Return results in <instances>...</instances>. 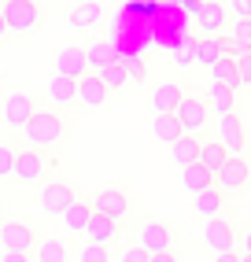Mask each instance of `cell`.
<instances>
[{
	"instance_id": "f6af8a7d",
	"label": "cell",
	"mask_w": 251,
	"mask_h": 262,
	"mask_svg": "<svg viewBox=\"0 0 251 262\" xmlns=\"http://www.w3.org/2000/svg\"><path fill=\"white\" fill-rule=\"evenodd\" d=\"M240 262H251V258H247V255H240Z\"/></svg>"
},
{
	"instance_id": "cb8c5ba5",
	"label": "cell",
	"mask_w": 251,
	"mask_h": 262,
	"mask_svg": "<svg viewBox=\"0 0 251 262\" xmlns=\"http://www.w3.org/2000/svg\"><path fill=\"white\" fill-rule=\"evenodd\" d=\"M207 107L218 115V118H222V115H233V111H237V89L211 81V89H207Z\"/></svg>"
},
{
	"instance_id": "2e32d148",
	"label": "cell",
	"mask_w": 251,
	"mask_h": 262,
	"mask_svg": "<svg viewBox=\"0 0 251 262\" xmlns=\"http://www.w3.org/2000/svg\"><path fill=\"white\" fill-rule=\"evenodd\" d=\"M181 100H185V89H181V85H177V81H163V85L152 93V111H155V115H174Z\"/></svg>"
},
{
	"instance_id": "603a6c76",
	"label": "cell",
	"mask_w": 251,
	"mask_h": 262,
	"mask_svg": "<svg viewBox=\"0 0 251 262\" xmlns=\"http://www.w3.org/2000/svg\"><path fill=\"white\" fill-rule=\"evenodd\" d=\"M200 137H192V133H181L177 141L170 144V159L177 166H192V163H200Z\"/></svg>"
},
{
	"instance_id": "7c38bea8",
	"label": "cell",
	"mask_w": 251,
	"mask_h": 262,
	"mask_svg": "<svg viewBox=\"0 0 251 262\" xmlns=\"http://www.w3.org/2000/svg\"><path fill=\"white\" fill-rule=\"evenodd\" d=\"M218 144L229 151V159H240L244 155V122H240V115L233 111V115H222L218 118Z\"/></svg>"
},
{
	"instance_id": "ba28073f",
	"label": "cell",
	"mask_w": 251,
	"mask_h": 262,
	"mask_svg": "<svg viewBox=\"0 0 251 262\" xmlns=\"http://www.w3.org/2000/svg\"><path fill=\"white\" fill-rule=\"evenodd\" d=\"M74 200H78V196H74V188H70L67 181H48V185H41V192H37V207H41L45 214H63Z\"/></svg>"
},
{
	"instance_id": "74e56055",
	"label": "cell",
	"mask_w": 251,
	"mask_h": 262,
	"mask_svg": "<svg viewBox=\"0 0 251 262\" xmlns=\"http://www.w3.org/2000/svg\"><path fill=\"white\" fill-rule=\"evenodd\" d=\"M0 262H37L30 251H0Z\"/></svg>"
},
{
	"instance_id": "7a4b0ae2",
	"label": "cell",
	"mask_w": 251,
	"mask_h": 262,
	"mask_svg": "<svg viewBox=\"0 0 251 262\" xmlns=\"http://www.w3.org/2000/svg\"><path fill=\"white\" fill-rule=\"evenodd\" d=\"M0 15H4L11 37H30V33H37L41 23H45V11H41L37 0H4Z\"/></svg>"
},
{
	"instance_id": "ab89813d",
	"label": "cell",
	"mask_w": 251,
	"mask_h": 262,
	"mask_svg": "<svg viewBox=\"0 0 251 262\" xmlns=\"http://www.w3.org/2000/svg\"><path fill=\"white\" fill-rule=\"evenodd\" d=\"M211 262H240V251H225V255H214Z\"/></svg>"
},
{
	"instance_id": "ffe728a7",
	"label": "cell",
	"mask_w": 251,
	"mask_h": 262,
	"mask_svg": "<svg viewBox=\"0 0 251 262\" xmlns=\"http://www.w3.org/2000/svg\"><path fill=\"white\" fill-rule=\"evenodd\" d=\"M196 19H200V30H207V37H218V33L225 30V8L218 4V0H200Z\"/></svg>"
},
{
	"instance_id": "836d02e7",
	"label": "cell",
	"mask_w": 251,
	"mask_h": 262,
	"mask_svg": "<svg viewBox=\"0 0 251 262\" xmlns=\"http://www.w3.org/2000/svg\"><path fill=\"white\" fill-rule=\"evenodd\" d=\"M229 37L237 41L244 52H251V19H237V23H233V30H229Z\"/></svg>"
},
{
	"instance_id": "277c9868",
	"label": "cell",
	"mask_w": 251,
	"mask_h": 262,
	"mask_svg": "<svg viewBox=\"0 0 251 262\" xmlns=\"http://www.w3.org/2000/svg\"><path fill=\"white\" fill-rule=\"evenodd\" d=\"M137 248L148 251V255L174 251V225L163 222V218H148V222L137 229Z\"/></svg>"
},
{
	"instance_id": "e575fe53",
	"label": "cell",
	"mask_w": 251,
	"mask_h": 262,
	"mask_svg": "<svg viewBox=\"0 0 251 262\" xmlns=\"http://www.w3.org/2000/svg\"><path fill=\"white\" fill-rule=\"evenodd\" d=\"M118 262H152V255H148V251H140L137 244H133V248H126V251H122Z\"/></svg>"
},
{
	"instance_id": "e0dca14e",
	"label": "cell",
	"mask_w": 251,
	"mask_h": 262,
	"mask_svg": "<svg viewBox=\"0 0 251 262\" xmlns=\"http://www.w3.org/2000/svg\"><path fill=\"white\" fill-rule=\"evenodd\" d=\"M59 218H63V225H67V233L85 236V229H89V218H93V200H74V203H70Z\"/></svg>"
},
{
	"instance_id": "d590c367",
	"label": "cell",
	"mask_w": 251,
	"mask_h": 262,
	"mask_svg": "<svg viewBox=\"0 0 251 262\" xmlns=\"http://www.w3.org/2000/svg\"><path fill=\"white\" fill-rule=\"evenodd\" d=\"M122 63H126V71H130L133 81H144L148 78V71H144V63H140V59H122Z\"/></svg>"
},
{
	"instance_id": "8992f818",
	"label": "cell",
	"mask_w": 251,
	"mask_h": 262,
	"mask_svg": "<svg viewBox=\"0 0 251 262\" xmlns=\"http://www.w3.org/2000/svg\"><path fill=\"white\" fill-rule=\"evenodd\" d=\"M203 244L211 255H225V251H237V229H233L229 218H211L203 225Z\"/></svg>"
},
{
	"instance_id": "b9f144b4",
	"label": "cell",
	"mask_w": 251,
	"mask_h": 262,
	"mask_svg": "<svg viewBox=\"0 0 251 262\" xmlns=\"http://www.w3.org/2000/svg\"><path fill=\"white\" fill-rule=\"evenodd\" d=\"M240 255H247V258H251V229L240 236Z\"/></svg>"
},
{
	"instance_id": "1f68e13d",
	"label": "cell",
	"mask_w": 251,
	"mask_h": 262,
	"mask_svg": "<svg viewBox=\"0 0 251 262\" xmlns=\"http://www.w3.org/2000/svg\"><path fill=\"white\" fill-rule=\"evenodd\" d=\"M74 262H111V251L100 248V244H93V240H85V244L74 248Z\"/></svg>"
},
{
	"instance_id": "ac0fdd59",
	"label": "cell",
	"mask_w": 251,
	"mask_h": 262,
	"mask_svg": "<svg viewBox=\"0 0 251 262\" xmlns=\"http://www.w3.org/2000/svg\"><path fill=\"white\" fill-rule=\"evenodd\" d=\"M85 236L93 240V244H100V248H111V244L118 240V222H111L107 214L93 211V218H89V229H85Z\"/></svg>"
},
{
	"instance_id": "44dd1931",
	"label": "cell",
	"mask_w": 251,
	"mask_h": 262,
	"mask_svg": "<svg viewBox=\"0 0 251 262\" xmlns=\"http://www.w3.org/2000/svg\"><path fill=\"white\" fill-rule=\"evenodd\" d=\"M122 56L107 45V41H89L85 45V63H89V71H96V74H103L111 63H118Z\"/></svg>"
},
{
	"instance_id": "9c48e42d",
	"label": "cell",
	"mask_w": 251,
	"mask_h": 262,
	"mask_svg": "<svg viewBox=\"0 0 251 262\" xmlns=\"http://www.w3.org/2000/svg\"><path fill=\"white\" fill-rule=\"evenodd\" d=\"M78 103H81V107H89V111H100V107L111 103V89H107V81H103L96 71H89V74L78 81Z\"/></svg>"
},
{
	"instance_id": "f35d334b",
	"label": "cell",
	"mask_w": 251,
	"mask_h": 262,
	"mask_svg": "<svg viewBox=\"0 0 251 262\" xmlns=\"http://www.w3.org/2000/svg\"><path fill=\"white\" fill-rule=\"evenodd\" d=\"M233 11H237V19H251V0H229Z\"/></svg>"
},
{
	"instance_id": "f1b7e54d",
	"label": "cell",
	"mask_w": 251,
	"mask_h": 262,
	"mask_svg": "<svg viewBox=\"0 0 251 262\" xmlns=\"http://www.w3.org/2000/svg\"><path fill=\"white\" fill-rule=\"evenodd\" d=\"M211 81H214V85H229V89H240V71H237V59L222 56L218 63L211 67Z\"/></svg>"
},
{
	"instance_id": "8d00e7d4",
	"label": "cell",
	"mask_w": 251,
	"mask_h": 262,
	"mask_svg": "<svg viewBox=\"0 0 251 262\" xmlns=\"http://www.w3.org/2000/svg\"><path fill=\"white\" fill-rule=\"evenodd\" d=\"M237 71H240V85H251V52L237 59Z\"/></svg>"
},
{
	"instance_id": "83f0119b",
	"label": "cell",
	"mask_w": 251,
	"mask_h": 262,
	"mask_svg": "<svg viewBox=\"0 0 251 262\" xmlns=\"http://www.w3.org/2000/svg\"><path fill=\"white\" fill-rule=\"evenodd\" d=\"M37 262H70V248H67V240L59 236H45L37 244V255H33Z\"/></svg>"
},
{
	"instance_id": "5b68a950",
	"label": "cell",
	"mask_w": 251,
	"mask_h": 262,
	"mask_svg": "<svg viewBox=\"0 0 251 262\" xmlns=\"http://www.w3.org/2000/svg\"><path fill=\"white\" fill-rule=\"evenodd\" d=\"M37 248V233H33V225L23 222V218H11L0 225V251H30Z\"/></svg>"
},
{
	"instance_id": "f546056e",
	"label": "cell",
	"mask_w": 251,
	"mask_h": 262,
	"mask_svg": "<svg viewBox=\"0 0 251 262\" xmlns=\"http://www.w3.org/2000/svg\"><path fill=\"white\" fill-rule=\"evenodd\" d=\"M225 159H229V151H225L218 141H211V144H203V148H200V163H203L211 173H218V170L225 166Z\"/></svg>"
},
{
	"instance_id": "ee69618b",
	"label": "cell",
	"mask_w": 251,
	"mask_h": 262,
	"mask_svg": "<svg viewBox=\"0 0 251 262\" xmlns=\"http://www.w3.org/2000/svg\"><path fill=\"white\" fill-rule=\"evenodd\" d=\"M177 4H181V8H189L192 15H196V11H200V4H196V0H177Z\"/></svg>"
},
{
	"instance_id": "30bf717a",
	"label": "cell",
	"mask_w": 251,
	"mask_h": 262,
	"mask_svg": "<svg viewBox=\"0 0 251 262\" xmlns=\"http://www.w3.org/2000/svg\"><path fill=\"white\" fill-rule=\"evenodd\" d=\"M33 111H37V103H33V96L26 89L8 93V100H4V122H8V129H23L26 122L33 118Z\"/></svg>"
},
{
	"instance_id": "6da1fadb",
	"label": "cell",
	"mask_w": 251,
	"mask_h": 262,
	"mask_svg": "<svg viewBox=\"0 0 251 262\" xmlns=\"http://www.w3.org/2000/svg\"><path fill=\"white\" fill-rule=\"evenodd\" d=\"M19 133H23V144H26V148L45 151V148H56L63 137H67V118H63L59 111H52V107H37V111H33V118L26 122Z\"/></svg>"
},
{
	"instance_id": "7bdbcfd3",
	"label": "cell",
	"mask_w": 251,
	"mask_h": 262,
	"mask_svg": "<svg viewBox=\"0 0 251 262\" xmlns=\"http://www.w3.org/2000/svg\"><path fill=\"white\" fill-rule=\"evenodd\" d=\"M8 37H11V33H8V23H4V15H0V45H4Z\"/></svg>"
},
{
	"instance_id": "7402d4cb",
	"label": "cell",
	"mask_w": 251,
	"mask_h": 262,
	"mask_svg": "<svg viewBox=\"0 0 251 262\" xmlns=\"http://www.w3.org/2000/svg\"><path fill=\"white\" fill-rule=\"evenodd\" d=\"M181 188H185V192H192V196H200V192L214 188V173H211L203 163L181 166Z\"/></svg>"
},
{
	"instance_id": "4dcf8cb0",
	"label": "cell",
	"mask_w": 251,
	"mask_h": 262,
	"mask_svg": "<svg viewBox=\"0 0 251 262\" xmlns=\"http://www.w3.org/2000/svg\"><path fill=\"white\" fill-rule=\"evenodd\" d=\"M100 78L107 81V89H111V93H115V89H130V85H133V78H130V71H126V63H122V59L111 63Z\"/></svg>"
},
{
	"instance_id": "d6a6232c",
	"label": "cell",
	"mask_w": 251,
	"mask_h": 262,
	"mask_svg": "<svg viewBox=\"0 0 251 262\" xmlns=\"http://www.w3.org/2000/svg\"><path fill=\"white\" fill-rule=\"evenodd\" d=\"M15 155H19V148L11 141H0V181H8L15 173Z\"/></svg>"
},
{
	"instance_id": "484cf974",
	"label": "cell",
	"mask_w": 251,
	"mask_h": 262,
	"mask_svg": "<svg viewBox=\"0 0 251 262\" xmlns=\"http://www.w3.org/2000/svg\"><path fill=\"white\" fill-rule=\"evenodd\" d=\"M222 56H225V37H200V41H196L192 59H200L203 67H214Z\"/></svg>"
},
{
	"instance_id": "9a60e30c",
	"label": "cell",
	"mask_w": 251,
	"mask_h": 262,
	"mask_svg": "<svg viewBox=\"0 0 251 262\" xmlns=\"http://www.w3.org/2000/svg\"><path fill=\"white\" fill-rule=\"evenodd\" d=\"M45 96H48V103H56V107H74L78 103V81L52 74L45 81Z\"/></svg>"
},
{
	"instance_id": "4316f807",
	"label": "cell",
	"mask_w": 251,
	"mask_h": 262,
	"mask_svg": "<svg viewBox=\"0 0 251 262\" xmlns=\"http://www.w3.org/2000/svg\"><path fill=\"white\" fill-rule=\"evenodd\" d=\"M152 133H155V141H159V144H166V148H170L185 129H181V122H177L174 115H155V118H152Z\"/></svg>"
},
{
	"instance_id": "4fadbf2b",
	"label": "cell",
	"mask_w": 251,
	"mask_h": 262,
	"mask_svg": "<svg viewBox=\"0 0 251 262\" xmlns=\"http://www.w3.org/2000/svg\"><path fill=\"white\" fill-rule=\"evenodd\" d=\"M19 185H37L45 178V155L37 148H19L15 155V173H11Z\"/></svg>"
},
{
	"instance_id": "d4e9b609",
	"label": "cell",
	"mask_w": 251,
	"mask_h": 262,
	"mask_svg": "<svg viewBox=\"0 0 251 262\" xmlns=\"http://www.w3.org/2000/svg\"><path fill=\"white\" fill-rule=\"evenodd\" d=\"M103 4L100 0H85V4H78L74 11H70V26L74 30H93V26H100V19H103Z\"/></svg>"
},
{
	"instance_id": "bcb514c9",
	"label": "cell",
	"mask_w": 251,
	"mask_h": 262,
	"mask_svg": "<svg viewBox=\"0 0 251 262\" xmlns=\"http://www.w3.org/2000/svg\"><path fill=\"white\" fill-rule=\"evenodd\" d=\"M0 225H4V222H0Z\"/></svg>"
},
{
	"instance_id": "d6986e66",
	"label": "cell",
	"mask_w": 251,
	"mask_h": 262,
	"mask_svg": "<svg viewBox=\"0 0 251 262\" xmlns=\"http://www.w3.org/2000/svg\"><path fill=\"white\" fill-rule=\"evenodd\" d=\"M225 192L222 188H207V192H200V196H192V211L200 214V218H222V211H225Z\"/></svg>"
},
{
	"instance_id": "5bb4252c",
	"label": "cell",
	"mask_w": 251,
	"mask_h": 262,
	"mask_svg": "<svg viewBox=\"0 0 251 262\" xmlns=\"http://www.w3.org/2000/svg\"><path fill=\"white\" fill-rule=\"evenodd\" d=\"M56 74L59 78H70V81H81L89 74V63H85V48L78 45H67L56 52Z\"/></svg>"
},
{
	"instance_id": "8fae6325",
	"label": "cell",
	"mask_w": 251,
	"mask_h": 262,
	"mask_svg": "<svg viewBox=\"0 0 251 262\" xmlns=\"http://www.w3.org/2000/svg\"><path fill=\"white\" fill-rule=\"evenodd\" d=\"M174 118L181 122V129H185V133L200 137V129L207 126V100H200V96H189V93H185V100L177 103Z\"/></svg>"
},
{
	"instance_id": "52a82bcc",
	"label": "cell",
	"mask_w": 251,
	"mask_h": 262,
	"mask_svg": "<svg viewBox=\"0 0 251 262\" xmlns=\"http://www.w3.org/2000/svg\"><path fill=\"white\" fill-rule=\"evenodd\" d=\"M247 178H251V166L244 163V155L240 159H225V166L214 173V188H222L225 196H237V192L247 188Z\"/></svg>"
},
{
	"instance_id": "3957f363",
	"label": "cell",
	"mask_w": 251,
	"mask_h": 262,
	"mask_svg": "<svg viewBox=\"0 0 251 262\" xmlns=\"http://www.w3.org/2000/svg\"><path fill=\"white\" fill-rule=\"evenodd\" d=\"M133 207H137V203H133V196H130V192H126L122 185H107V188H100L96 196H93V211L107 214V218L118 222V225L133 214Z\"/></svg>"
},
{
	"instance_id": "60d3db41",
	"label": "cell",
	"mask_w": 251,
	"mask_h": 262,
	"mask_svg": "<svg viewBox=\"0 0 251 262\" xmlns=\"http://www.w3.org/2000/svg\"><path fill=\"white\" fill-rule=\"evenodd\" d=\"M152 262H181L177 251H163V255H152Z\"/></svg>"
}]
</instances>
